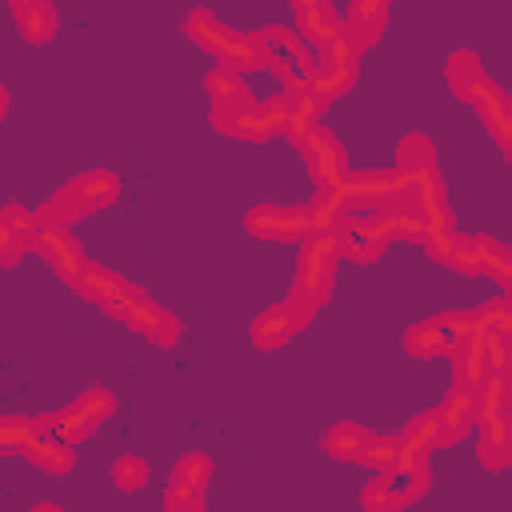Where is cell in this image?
<instances>
[{
	"label": "cell",
	"instance_id": "obj_1",
	"mask_svg": "<svg viewBox=\"0 0 512 512\" xmlns=\"http://www.w3.org/2000/svg\"><path fill=\"white\" fill-rule=\"evenodd\" d=\"M184 28H188V36H192L200 48H208V52L220 60V68H228V72H236V76L248 72V68H260V56H256L252 36H244V32H236V28H228V24H220L216 12L196 8V12L184 20Z\"/></svg>",
	"mask_w": 512,
	"mask_h": 512
},
{
	"label": "cell",
	"instance_id": "obj_2",
	"mask_svg": "<svg viewBox=\"0 0 512 512\" xmlns=\"http://www.w3.org/2000/svg\"><path fill=\"white\" fill-rule=\"evenodd\" d=\"M340 260V240L336 232H308L300 244V264H296V288L292 296L308 300L320 308L332 296V268Z\"/></svg>",
	"mask_w": 512,
	"mask_h": 512
},
{
	"label": "cell",
	"instance_id": "obj_3",
	"mask_svg": "<svg viewBox=\"0 0 512 512\" xmlns=\"http://www.w3.org/2000/svg\"><path fill=\"white\" fill-rule=\"evenodd\" d=\"M116 192H120V180H116L112 172L96 168V172L76 176L68 188H60L48 208L56 212V220H60V228H64V224H72V220H80V216H88V212H96V208H108V204L116 200Z\"/></svg>",
	"mask_w": 512,
	"mask_h": 512
},
{
	"label": "cell",
	"instance_id": "obj_4",
	"mask_svg": "<svg viewBox=\"0 0 512 512\" xmlns=\"http://www.w3.org/2000/svg\"><path fill=\"white\" fill-rule=\"evenodd\" d=\"M116 412V396L108 388H84L60 416H52V436L64 444H80L84 436L96 432V424H104Z\"/></svg>",
	"mask_w": 512,
	"mask_h": 512
},
{
	"label": "cell",
	"instance_id": "obj_5",
	"mask_svg": "<svg viewBox=\"0 0 512 512\" xmlns=\"http://www.w3.org/2000/svg\"><path fill=\"white\" fill-rule=\"evenodd\" d=\"M284 124H288V100H284V96L264 100V104H248V108H240V112L216 120L220 132L240 136V140H268V136L284 132Z\"/></svg>",
	"mask_w": 512,
	"mask_h": 512
},
{
	"label": "cell",
	"instance_id": "obj_6",
	"mask_svg": "<svg viewBox=\"0 0 512 512\" xmlns=\"http://www.w3.org/2000/svg\"><path fill=\"white\" fill-rule=\"evenodd\" d=\"M312 312H316V308H312L308 300L288 296V300H280V304H272L268 312L256 316V324H252V340H256L260 348H276V344L292 340V336L312 320Z\"/></svg>",
	"mask_w": 512,
	"mask_h": 512
},
{
	"label": "cell",
	"instance_id": "obj_7",
	"mask_svg": "<svg viewBox=\"0 0 512 512\" xmlns=\"http://www.w3.org/2000/svg\"><path fill=\"white\" fill-rule=\"evenodd\" d=\"M300 152H304V160H308V172H312L316 188H336V184L348 176L344 148L336 144V136H332L328 128H320V124H316V128L304 136Z\"/></svg>",
	"mask_w": 512,
	"mask_h": 512
},
{
	"label": "cell",
	"instance_id": "obj_8",
	"mask_svg": "<svg viewBox=\"0 0 512 512\" xmlns=\"http://www.w3.org/2000/svg\"><path fill=\"white\" fill-rule=\"evenodd\" d=\"M248 232L260 240H304L312 232L308 208H280V204H260L248 212Z\"/></svg>",
	"mask_w": 512,
	"mask_h": 512
},
{
	"label": "cell",
	"instance_id": "obj_9",
	"mask_svg": "<svg viewBox=\"0 0 512 512\" xmlns=\"http://www.w3.org/2000/svg\"><path fill=\"white\" fill-rule=\"evenodd\" d=\"M76 288H80V296H84V300L104 304L112 316H120V312H124L132 300H140V288H136V284H128V280H120L116 272L96 268V264H88V268L80 272Z\"/></svg>",
	"mask_w": 512,
	"mask_h": 512
},
{
	"label": "cell",
	"instance_id": "obj_10",
	"mask_svg": "<svg viewBox=\"0 0 512 512\" xmlns=\"http://www.w3.org/2000/svg\"><path fill=\"white\" fill-rule=\"evenodd\" d=\"M292 16H296V36L312 48V52H320L324 44H332L336 36H340V12L328 4V0H296L292 4Z\"/></svg>",
	"mask_w": 512,
	"mask_h": 512
},
{
	"label": "cell",
	"instance_id": "obj_11",
	"mask_svg": "<svg viewBox=\"0 0 512 512\" xmlns=\"http://www.w3.org/2000/svg\"><path fill=\"white\" fill-rule=\"evenodd\" d=\"M32 248L68 280V284H76L80 280V272L88 268V260H84V252H80V244L68 236V228H40L36 236H32Z\"/></svg>",
	"mask_w": 512,
	"mask_h": 512
},
{
	"label": "cell",
	"instance_id": "obj_12",
	"mask_svg": "<svg viewBox=\"0 0 512 512\" xmlns=\"http://www.w3.org/2000/svg\"><path fill=\"white\" fill-rule=\"evenodd\" d=\"M120 320H124L128 328H136L140 336H148L152 344H160V348H172V344L180 340V320H176L172 312H164L160 304H152L148 296L132 300V304L120 312Z\"/></svg>",
	"mask_w": 512,
	"mask_h": 512
},
{
	"label": "cell",
	"instance_id": "obj_13",
	"mask_svg": "<svg viewBox=\"0 0 512 512\" xmlns=\"http://www.w3.org/2000/svg\"><path fill=\"white\" fill-rule=\"evenodd\" d=\"M344 212L348 208H388L392 204V172H352L336 184Z\"/></svg>",
	"mask_w": 512,
	"mask_h": 512
},
{
	"label": "cell",
	"instance_id": "obj_14",
	"mask_svg": "<svg viewBox=\"0 0 512 512\" xmlns=\"http://www.w3.org/2000/svg\"><path fill=\"white\" fill-rule=\"evenodd\" d=\"M344 40L356 48V56L364 52V48H372L376 44V36L384 32V24H388V4H380V0H364V4H352L348 12H344Z\"/></svg>",
	"mask_w": 512,
	"mask_h": 512
},
{
	"label": "cell",
	"instance_id": "obj_15",
	"mask_svg": "<svg viewBox=\"0 0 512 512\" xmlns=\"http://www.w3.org/2000/svg\"><path fill=\"white\" fill-rule=\"evenodd\" d=\"M208 96H212V120H224V116H232V112H240V108H248L252 104V92H248V84L236 76V72H228V68H212L208 72Z\"/></svg>",
	"mask_w": 512,
	"mask_h": 512
},
{
	"label": "cell",
	"instance_id": "obj_16",
	"mask_svg": "<svg viewBox=\"0 0 512 512\" xmlns=\"http://www.w3.org/2000/svg\"><path fill=\"white\" fill-rule=\"evenodd\" d=\"M436 424H440V444L464 440L468 428H472V392L468 388H448V396L436 412Z\"/></svg>",
	"mask_w": 512,
	"mask_h": 512
},
{
	"label": "cell",
	"instance_id": "obj_17",
	"mask_svg": "<svg viewBox=\"0 0 512 512\" xmlns=\"http://www.w3.org/2000/svg\"><path fill=\"white\" fill-rule=\"evenodd\" d=\"M476 108H480V120L488 124V132L496 136V144L508 152V144H512V116H508V96H504V88H496L492 80L476 92V100H472Z\"/></svg>",
	"mask_w": 512,
	"mask_h": 512
},
{
	"label": "cell",
	"instance_id": "obj_18",
	"mask_svg": "<svg viewBox=\"0 0 512 512\" xmlns=\"http://www.w3.org/2000/svg\"><path fill=\"white\" fill-rule=\"evenodd\" d=\"M444 76H448V84H452V92H456L460 100H476V92L488 84V76H484L476 52H452Z\"/></svg>",
	"mask_w": 512,
	"mask_h": 512
},
{
	"label": "cell",
	"instance_id": "obj_19",
	"mask_svg": "<svg viewBox=\"0 0 512 512\" xmlns=\"http://www.w3.org/2000/svg\"><path fill=\"white\" fill-rule=\"evenodd\" d=\"M508 416V412H504ZM504 416H488V420H480V460L488 464V468H508V460H512V448H508V420Z\"/></svg>",
	"mask_w": 512,
	"mask_h": 512
},
{
	"label": "cell",
	"instance_id": "obj_20",
	"mask_svg": "<svg viewBox=\"0 0 512 512\" xmlns=\"http://www.w3.org/2000/svg\"><path fill=\"white\" fill-rule=\"evenodd\" d=\"M12 16H16L20 32H24L28 40H36V44L56 32V8L44 4V0H16V4H12Z\"/></svg>",
	"mask_w": 512,
	"mask_h": 512
},
{
	"label": "cell",
	"instance_id": "obj_21",
	"mask_svg": "<svg viewBox=\"0 0 512 512\" xmlns=\"http://www.w3.org/2000/svg\"><path fill=\"white\" fill-rule=\"evenodd\" d=\"M24 456L32 460V464H40V468H48V472H68L72 464H76V452H72V444H64V440H56V436H36L28 448H24Z\"/></svg>",
	"mask_w": 512,
	"mask_h": 512
},
{
	"label": "cell",
	"instance_id": "obj_22",
	"mask_svg": "<svg viewBox=\"0 0 512 512\" xmlns=\"http://www.w3.org/2000/svg\"><path fill=\"white\" fill-rule=\"evenodd\" d=\"M432 168H436V148H432V140L420 136V132L404 136L400 148H396V172H432Z\"/></svg>",
	"mask_w": 512,
	"mask_h": 512
},
{
	"label": "cell",
	"instance_id": "obj_23",
	"mask_svg": "<svg viewBox=\"0 0 512 512\" xmlns=\"http://www.w3.org/2000/svg\"><path fill=\"white\" fill-rule=\"evenodd\" d=\"M208 476H212V460L204 456V452H188V456H180L176 460V468H172V488H184V492H204V484H208Z\"/></svg>",
	"mask_w": 512,
	"mask_h": 512
},
{
	"label": "cell",
	"instance_id": "obj_24",
	"mask_svg": "<svg viewBox=\"0 0 512 512\" xmlns=\"http://www.w3.org/2000/svg\"><path fill=\"white\" fill-rule=\"evenodd\" d=\"M340 216H344L340 192H336V188H320L316 200L308 204V224H312V232H332V228L340 224Z\"/></svg>",
	"mask_w": 512,
	"mask_h": 512
},
{
	"label": "cell",
	"instance_id": "obj_25",
	"mask_svg": "<svg viewBox=\"0 0 512 512\" xmlns=\"http://www.w3.org/2000/svg\"><path fill=\"white\" fill-rule=\"evenodd\" d=\"M404 344H408V352H412V356H448V352H452V340H448L432 320H424V324L408 328Z\"/></svg>",
	"mask_w": 512,
	"mask_h": 512
},
{
	"label": "cell",
	"instance_id": "obj_26",
	"mask_svg": "<svg viewBox=\"0 0 512 512\" xmlns=\"http://www.w3.org/2000/svg\"><path fill=\"white\" fill-rule=\"evenodd\" d=\"M40 436V424L24 416H0V452H24Z\"/></svg>",
	"mask_w": 512,
	"mask_h": 512
},
{
	"label": "cell",
	"instance_id": "obj_27",
	"mask_svg": "<svg viewBox=\"0 0 512 512\" xmlns=\"http://www.w3.org/2000/svg\"><path fill=\"white\" fill-rule=\"evenodd\" d=\"M356 460L360 464H368V468H376V472H388L392 464H396V436H364V444H360V452H356Z\"/></svg>",
	"mask_w": 512,
	"mask_h": 512
},
{
	"label": "cell",
	"instance_id": "obj_28",
	"mask_svg": "<svg viewBox=\"0 0 512 512\" xmlns=\"http://www.w3.org/2000/svg\"><path fill=\"white\" fill-rule=\"evenodd\" d=\"M364 436H368V432H364L360 424L344 420V424H336V428L328 432V452H332L336 460H356V452H360Z\"/></svg>",
	"mask_w": 512,
	"mask_h": 512
},
{
	"label": "cell",
	"instance_id": "obj_29",
	"mask_svg": "<svg viewBox=\"0 0 512 512\" xmlns=\"http://www.w3.org/2000/svg\"><path fill=\"white\" fill-rule=\"evenodd\" d=\"M112 480H116L120 488H144V484H148V464H144L140 456H120V460L112 464Z\"/></svg>",
	"mask_w": 512,
	"mask_h": 512
},
{
	"label": "cell",
	"instance_id": "obj_30",
	"mask_svg": "<svg viewBox=\"0 0 512 512\" xmlns=\"http://www.w3.org/2000/svg\"><path fill=\"white\" fill-rule=\"evenodd\" d=\"M0 224H8L28 248H32V236H36V224H32V212L28 208H20V204H8V208H0Z\"/></svg>",
	"mask_w": 512,
	"mask_h": 512
},
{
	"label": "cell",
	"instance_id": "obj_31",
	"mask_svg": "<svg viewBox=\"0 0 512 512\" xmlns=\"http://www.w3.org/2000/svg\"><path fill=\"white\" fill-rule=\"evenodd\" d=\"M424 244H428V252H432L440 264H448V256H452V248H456V232H452V228H428V232H424Z\"/></svg>",
	"mask_w": 512,
	"mask_h": 512
},
{
	"label": "cell",
	"instance_id": "obj_32",
	"mask_svg": "<svg viewBox=\"0 0 512 512\" xmlns=\"http://www.w3.org/2000/svg\"><path fill=\"white\" fill-rule=\"evenodd\" d=\"M24 248H28V244H24L8 224H0V264H16Z\"/></svg>",
	"mask_w": 512,
	"mask_h": 512
},
{
	"label": "cell",
	"instance_id": "obj_33",
	"mask_svg": "<svg viewBox=\"0 0 512 512\" xmlns=\"http://www.w3.org/2000/svg\"><path fill=\"white\" fill-rule=\"evenodd\" d=\"M4 108H8V92L0 88V116H4Z\"/></svg>",
	"mask_w": 512,
	"mask_h": 512
},
{
	"label": "cell",
	"instance_id": "obj_34",
	"mask_svg": "<svg viewBox=\"0 0 512 512\" xmlns=\"http://www.w3.org/2000/svg\"><path fill=\"white\" fill-rule=\"evenodd\" d=\"M32 512H60L56 504H40V508H32Z\"/></svg>",
	"mask_w": 512,
	"mask_h": 512
}]
</instances>
